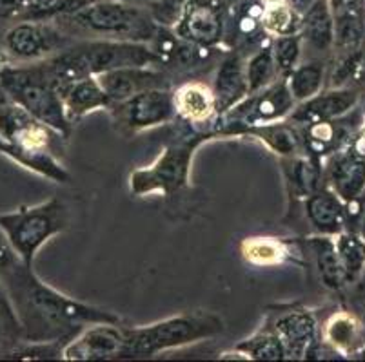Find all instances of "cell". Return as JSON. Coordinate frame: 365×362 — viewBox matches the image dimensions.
<instances>
[{
    "label": "cell",
    "instance_id": "1",
    "mask_svg": "<svg viewBox=\"0 0 365 362\" xmlns=\"http://www.w3.org/2000/svg\"><path fill=\"white\" fill-rule=\"evenodd\" d=\"M0 284L21 321L24 341L44 344L64 339L84 323L117 324L120 319L58 294L33 274L24 261L0 272Z\"/></svg>",
    "mask_w": 365,
    "mask_h": 362
},
{
    "label": "cell",
    "instance_id": "2",
    "mask_svg": "<svg viewBox=\"0 0 365 362\" xmlns=\"http://www.w3.org/2000/svg\"><path fill=\"white\" fill-rule=\"evenodd\" d=\"M160 56L138 44L101 42L64 53L49 65L55 84H73L91 75L122 68H148L157 64Z\"/></svg>",
    "mask_w": 365,
    "mask_h": 362
},
{
    "label": "cell",
    "instance_id": "3",
    "mask_svg": "<svg viewBox=\"0 0 365 362\" xmlns=\"http://www.w3.org/2000/svg\"><path fill=\"white\" fill-rule=\"evenodd\" d=\"M0 85L13 104L56 132H68V111L49 69H6L0 73Z\"/></svg>",
    "mask_w": 365,
    "mask_h": 362
},
{
    "label": "cell",
    "instance_id": "4",
    "mask_svg": "<svg viewBox=\"0 0 365 362\" xmlns=\"http://www.w3.org/2000/svg\"><path fill=\"white\" fill-rule=\"evenodd\" d=\"M125 344L122 357H148L169 348L197 343L222 331V323L215 315H180L137 330H124Z\"/></svg>",
    "mask_w": 365,
    "mask_h": 362
},
{
    "label": "cell",
    "instance_id": "5",
    "mask_svg": "<svg viewBox=\"0 0 365 362\" xmlns=\"http://www.w3.org/2000/svg\"><path fill=\"white\" fill-rule=\"evenodd\" d=\"M68 208L51 199L36 207H22L11 214L0 215V228L8 235L16 255L31 267L35 254L51 235L68 227Z\"/></svg>",
    "mask_w": 365,
    "mask_h": 362
},
{
    "label": "cell",
    "instance_id": "6",
    "mask_svg": "<svg viewBox=\"0 0 365 362\" xmlns=\"http://www.w3.org/2000/svg\"><path fill=\"white\" fill-rule=\"evenodd\" d=\"M55 129L42 124L19 105L0 107V136L15 149L36 161L41 174L66 181L68 174L48 154L55 142Z\"/></svg>",
    "mask_w": 365,
    "mask_h": 362
},
{
    "label": "cell",
    "instance_id": "7",
    "mask_svg": "<svg viewBox=\"0 0 365 362\" xmlns=\"http://www.w3.org/2000/svg\"><path fill=\"white\" fill-rule=\"evenodd\" d=\"M198 142L175 145L169 147L158 158L155 165L149 169H142L131 176V191L135 194H145L151 191H162L171 194L173 191L180 188L187 181L189 164Z\"/></svg>",
    "mask_w": 365,
    "mask_h": 362
},
{
    "label": "cell",
    "instance_id": "8",
    "mask_svg": "<svg viewBox=\"0 0 365 362\" xmlns=\"http://www.w3.org/2000/svg\"><path fill=\"white\" fill-rule=\"evenodd\" d=\"M76 20L95 31L115 33V35L129 36V38H135V36L149 38L148 35H151L148 22L135 9H128L124 6H93L76 16Z\"/></svg>",
    "mask_w": 365,
    "mask_h": 362
},
{
    "label": "cell",
    "instance_id": "9",
    "mask_svg": "<svg viewBox=\"0 0 365 362\" xmlns=\"http://www.w3.org/2000/svg\"><path fill=\"white\" fill-rule=\"evenodd\" d=\"M97 80L108 98L113 102H118V104L144 91L165 87L164 75L149 71L145 68L113 69V71L97 75Z\"/></svg>",
    "mask_w": 365,
    "mask_h": 362
},
{
    "label": "cell",
    "instance_id": "10",
    "mask_svg": "<svg viewBox=\"0 0 365 362\" xmlns=\"http://www.w3.org/2000/svg\"><path fill=\"white\" fill-rule=\"evenodd\" d=\"M125 344V331L111 324L95 326L82 334L64 350L69 361H101V358L122 357Z\"/></svg>",
    "mask_w": 365,
    "mask_h": 362
},
{
    "label": "cell",
    "instance_id": "11",
    "mask_svg": "<svg viewBox=\"0 0 365 362\" xmlns=\"http://www.w3.org/2000/svg\"><path fill=\"white\" fill-rule=\"evenodd\" d=\"M175 98L165 89H151L140 95L122 102V118L128 125L138 127H151V125L164 124L175 112Z\"/></svg>",
    "mask_w": 365,
    "mask_h": 362
},
{
    "label": "cell",
    "instance_id": "12",
    "mask_svg": "<svg viewBox=\"0 0 365 362\" xmlns=\"http://www.w3.org/2000/svg\"><path fill=\"white\" fill-rule=\"evenodd\" d=\"M278 339L284 344L285 355L302 358L307 355L314 339V323L307 314H291L277 324Z\"/></svg>",
    "mask_w": 365,
    "mask_h": 362
},
{
    "label": "cell",
    "instance_id": "13",
    "mask_svg": "<svg viewBox=\"0 0 365 362\" xmlns=\"http://www.w3.org/2000/svg\"><path fill=\"white\" fill-rule=\"evenodd\" d=\"M66 111L73 116H81L84 112L93 111L97 107H104L109 104L108 95L104 92L102 85L97 78L88 76V78L76 80L68 87L64 95Z\"/></svg>",
    "mask_w": 365,
    "mask_h": 362
},
{
    "label": "cell",
    "instance_id": "14",
    "mask_svg": "<svg viewBox=\"0 0 365 362\" xmlns=\"http://www.w3.org/2000/svg\"><path fill=\"white\" fill-rule=\"evenodd\" d=\"M215 89H217V104L218 107L227 109L238 102L245 91H249L247 80L244 76V69H242V62L238 56H231L222 64L218 69L217 82H215Z\"/></svg>",
    "mask_w": 365,
    "mask_h": 362
},
{
    "label": "cell",
    "instance_id": "15",
    "mask_svg": "<svg viewBox=\"0 0 365 362\" xmlns=\"http://www.w3.org/2000/svg\"><path fill=\"white\" fill-rule=\"evenodd\" d=\"M217 98L205 85L189 84L175 96V107L184 118L191 122H202L213 115Z\"/></svg>",
    "mask_w": 365,
    "mask_h": 362
},
{
    "label": "cell",
    "instance_id": "16",
    "mask_svg": "<svg viewBox=\"0 0 365 362\" xmlns=\"http://www.w3.org/2000/svg\"><path fill=\"white\" fill-rule=\"evenodd\" d=\"M6 46L16 58L31 60L48 53L49 36H46L35 26H16L6 36Z\"/></svg>",
    "mask_w": 365,
    "mask_h": 362
},
{
    "label": "cell",
    "instance_id": "17",
    "mask_svg": "<svg viewBox=\"0 0 365 362\" xmlns=\"http://www.w3.org/2000/svg\"><path fill=\"white\" fill-rule=\"evenodd\" d=\"M353 104V98H349L347 92H333V95L320 96L304 105L300 112H297L298 119H314V122H324V119L336 116L344 112L345 109Z\"/></svg>",
    "mask_w": 365,
    "mask_h": 362
},
{
    "label": "cell",
    "instance_id": "18",
    "mask_svg": "<svg viewBox=\"0 0 365 362\" xmlns=\"http://www.w3.org/2000/svg\"><path fill=\"white\" fill-rule=\"evenodd\" d=\"M21 339H24L21 321L13 310L8 294L0 284V357L16 348Z\"/></svg>",
    "mask_w": 365,
    "mask_h": 362
},
{
    "label": "cell",
    "instance_id": "19",
    "mask_svg": "<svg viewBox=\"0 0 365 362\" xmlns=\"http://www.w3.org/2000/svg\"><path fill=\"white\" fill-rule=\"evenodd\" d=\"M293 95H291L289 89L285 87V84L274 85L255 102L253 111L257 118L269 122V119L278 118V116L289 111L291 105H293Z\"/></svg>",
    "mask_w": 365,
    "mask_h": 362
},
{
    "label": "cell",
    "instance_id": "20",
    "mask_svg": "<svg viewBox=\"0 0 365 362\" xmlns=\"http://www.w3.org/2000/svg\"><path fill=\"white\" fill-rule=\"evenodd\" d=\"M305 36L318 49H324L331 44L333 26L325 2H317L305 16Z\"/></svg>",
    "mask_w": 365,
    "mask_h": 362
},
{
    "label": "cell",
    "instance_id": "21",
    "mask_svg": "<svg viewBox=\"0 0 365 362\" xmlns=\"http://www.w3.org/2000/svg\"><path fill=\"white\" fill-rule=\"evenodd\" d=\"M307 214L320 230L333 232L340 225V207L329 194H317L307 201Z\"/></svg>",
    "mask_w": 365,
    "mask_h": 362
},
{
    "label": "cell",
    "instance_id": "22",
    "mask_svg": "<svg viewBox=\"0 0 365 362\" xmlns=\"http://www.w3.org/2000/svg\"><path fill=\"white\" fill-rule=\"evenodd\" d=\"M249 132L265 142L278 154H293L298 147V138L293 129L278 124H265L262 127L249 129Z\"/></svg>",
    "mask_w": 365,
    "mask_h": 362
},
{
    "label": "cell",
    "instance_id": "23",
    "mask_svg": "<svg viewBox=\"0 0 365 362\" xmlns=\"http://www.w3.org/2000/svg\"><path fill=\"white\" fill-rule=\"evenodd\" d=\"M242 252L244 257L255 265H277L285 257L284 247L269 238L247 239L242 245Z\"/></svg>",
    "mask_w": 365,
    "mask_h": 362
},
{
    "label": "cell",
    "instance_id": "24",
    "mask_svg": "<svg viewBox=\"0 0 365 362\" xmlns=\"http://www.w3.org/2000/svg\"><path fill=\"white\" fill-rule=\"evenodd\" d=\"M187 35L197 42H204V44L215 42L220 35V20L209 9H195L187 20Z\"/></svg>",
    "mask_w": 365,
    "mask_h": 362
},
{
    "label": "cell",
    "instance_id": "25",
    "mask_svg": "<svg viewBox=\"0 0 365 362\" xmlns=\"http://www.w3.org/2000/svg\"><path fill=\"white\" fill-rule=\"evenodd\" d=\"M313 247L324 283L331 288H336L341 279V265L336 247H333L329 241H317Z\"/></svg>",
    "mask_w": 365,
    "mask_h": 362
},
{
    "label": "cell",
    "instance_id": "26",
    "mask_svg": "<svg viewBox=\"0 0 365 362\" xmlns=\"http://www.w3.org/2000/svg\"><path fill=\"white\" fill-rule=\"evenodd\" d=\"M322 69L318 65H302L293 73L289 91L294 100H307L320 89Z\"/></svg>",
    "mask_w": 365,
    "mask_h": 362
},
{
    "label": "cell",
    "instance_id": "27",
    "mask_svg": "<svg viewBox=\"0 0 365 362\" xmlns=\"http://www.w3.org/2000/svg\"><path fill=\"white\" fill-rule=\"evenodd\" d=\"M273 55L269 51H260L249 62L247 68V87L255 92L267 84L273 76Z\"/></svg>",
    "mask_w": 365,
    "mask_h": 362
},
{
    "label": "cell",
    "instance_id": "28",
    "mask_svg": "<svg viewBox=\"0 0 365 362\" xmlns=\"http://www.w3.org/2000/svg\"><path fill=\"white\" fill-rule=\"evenodd\" d=\"M240 348L253 358H260V361H278V358H284L285 355L284 344L278 337L255 339L251 343L242 344Z\"/></svg>",
    "mask_w": 365,
    "mask_h": 362
},
{
    "label": "cell",
    "instance_id": "29",
    "mask_svg": "<svg viewBox=\"0 0 365 362\" xmlns=\"http://www.w3.org/2000/svg\"><path fill=\"white\" fill-rule=\"evenodd\" d=\"M354 330H356V326H354V321L349 315H334L327 324V339L334 346H349L354 337Z\"/></svg>",
    "mask_w": 365,
    "mask_h": 362
},
{
    "label": "cell",
    "instance_id": "30",
    "mask_svg": "<svg viewBox=\"0 0 365 362\" xmlns=\"http://www.w3.org/2000/svg\"><path fill=\"white\" fill-rule=\"evenodd\" d=\"M338 257H340L341 265L345 267V270L356 272L361 267L365 257V250L356 239L353 238H341L336 245Z\"/></svg>",
    "mask_w": 365,
    "mask_h": 362
},
{
    "label": "cell",
    "instance_id": "31",
    "mask_svg": "<svg viewBox=\"0 0 365 362\" xmlns=\"http://www.w3.org/2000/svg\"><path fill=\"white\" fill-rule=\"evenodd\" d=\"M298 53H300V46L298 40L293 36H284L278 38L277 46H274V62L280 71H291L293 65L297 64Z\"/></svg>",
    "mask_w": 365,
    "mask_h": 362
},
{
    "label": "cell",
    "instance_id": "32",
    "mask_svg": "<svg viewBox=\"0 0 365 362\" xmlns=\"http://www.w3.org/2000/svg\"><path fill=\"white\" fill-rule=\"evenodd\" d=\"M360 165L341 164L338 165L336 172H334V179H336L338 188H340L344 194H351L353 191H356L358 185H360Z\"/></svg>",
    "mask_w": 365,
    "mask_h": 362
},
{
    "label": "cell",
    "instance_id": "33",
    "mask_svg": "<svg viewBox=\"0 0 365 362\" xmlns=\"http://www.w3.org/2000/svg\"><path fill=\"white\" fill-rule=\"evenodd\" d=\"M291 178H293L294 185H297V187L300 188V192H304V194L313 191L314 181H317V174H314L313 165H311L307 159H300V161L294 164Z\"/></svg>",
    "mask_w": 365,
    "mask_h": 362
},
{
    "label": "cell",
    "instance_id": "34",
    "mask_svg": "<svg viewBox=\"0 0 365 362\" xmlns=\"http://www.w3.org/2000/svg\"><path fill=\"white\" fill-rule=\"evenodd\" d=\"M265 28L269 31H274V33H282L284 29L289 28L291 24V11L285 6H274L267 11L265 15Z\"/></svg>",
    "mask_w": 365,
    "mask_h": 362
},
{
    "label": "cell",
    "instance_id": "35",
    "mask_svg": "<svg viewBox=\"0 0 365 362\" xmlns=\"http://www.w3.org/2000/svg\"><path fill=\"white\" fill-rule=\"evenodd\" d=\"M16 261H21V257L16 255L15 250H13L8 235H6L4 230L0 228V272L6 270V268L11 267V265H15Z\"/></svg>",
    "mask_w": 365,
    "mask_h": 362
},
{
    "label": "cell",
    "instance_id": "36",
    "mask_svg": "<svg viewBox=\"0 0 365 362\" xmlns=\"http://www.w3.org/2000/svg\"><path fill=\"white\" fill-rule=\"evenodd\" d=\"M0 152H2V154H6V156H9V158H13L15 161H19L21 165H24V167L33 169V171H36V172H41V169H38L36 161H33L31 158H28L26 154H22V152L19 151V149L13 147V145H9L8 142L2 138V136H0Z\"/></svg>",
    "mask_w": 365,
    "mask_h": 362
},
{
    "label": "cell",
    "instance_id": "37",
    "mask_svg": "<svg viewBox=\"0 0 365 362\" xmlns=\"http://www.w3.org/2000/svg\"><path fill=\"white\" fill-rule=\"evenodd\" d=\"M293 2H294V6H297L298 9H305L311 0H293Z\"/></svg>",
    "mask_w": 365,
    "mask_h": 362
},
{
    "label": "cell",
    "instance_id": "38",
    "mask_svg": "<svg viewBox=\"0 0 365 362\" xmlns=\"http://www.w3.org/2000/svg\"><path fill=\"white\" fill-rule=\"evenodd\" d=\"M356 149H358V152H360V154H364V156H365V136H364V138L360 139V142H358Z\"/></svg>",
    "mask_w": 365,
    "mask_h": 362
},
{
    "label": "cell",
    "instance_id": "39",
    "mask_svg": "<svg viewBox=\"0 0 365 362\" xmlns=\"http://www.w3.org/2000/svg\"><path fill=\"white\" fill-rule=\"evenodd\" d=\"M265 4H271V6H277V4H280L282 0H264Z\"/></svg>",
    "mask_w": 365,
    "mask_h": 362
}]
</instances>
